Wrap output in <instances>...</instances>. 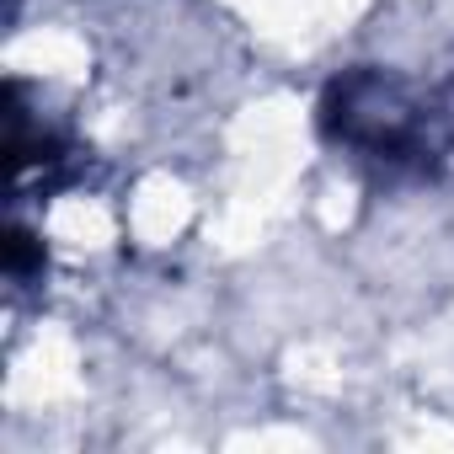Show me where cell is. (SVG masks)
<instances>
[{"label":"cell","mask_w":454,"mask_h":454,"mask_svg":"<svg viewBox=\"0 0 454 454\" xmlns=\"http://www.w3.org/2000/svg\"><path fill=\"white\" fill-rule=\"evenodd\" d=\"M321 134L390 176H438L454 160V107L395 70H348L321 97Z\"/></svg>","instance_id":"obj_1"}]
</instances>
